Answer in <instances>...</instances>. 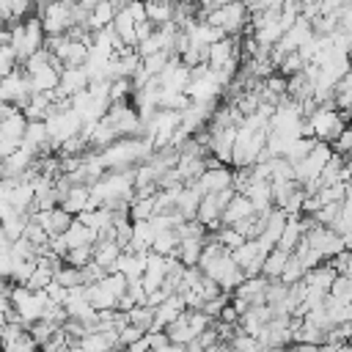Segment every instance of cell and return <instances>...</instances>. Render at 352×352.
Segmentation results:
<instances>
[{
  "label": "cell",
  "mask_w": 352,
  "mask_h": 352,
  "mask_svg": "<svg viewBox=\"0 0 352 352\" xmlns=\"http://www.w3.org/2000/svg\"><path fill=\"white\" fill-rule=\"evenodd\" d=\"M0 85L6 88L8 102H11V104H16V107H22V104L28 102V96H30L28 74H25V72H19V69H14V72H8L6 77H0Z\"/></svg>",
  "instance_id": "cell-14"
},
{
  "label": "cell",
  "mask_w": 352,
  "mask_h": 352,
  "mask_svg": "<svg viewBox=\"0 0 352 352\" xmlns=\"http://www.w3.org/2000/svg\"><path fill=\"white\" fill-rule=\"evenodd\" d=\"M168 58H170V52H165V50H160V52H151V55H146V58H140V66L148 72V74H157L165 63H168Z\"/></svg>",
  "instance_id": "cell-37"
},
{
  "label": "cell",
  "mask_w": 352,
  "mask_h": 352,
  "mask_svg": "<svg viewBox=\"0 0 352 352\" xmlns=\"http://www.w3.org/2000/svg\"><path fill=\"white\" fill-rule=\"evenodd\" d=\"M165 278H168L165 256H162V253H154V250H146V261H143V272H140V283H143V289L151 292V289H157Z\"/></svg>",
  "instance_id": "cell-12"
},
{
  "label": "cell",
  "mask_w": 352,
  "mask_h": 352,
  "mask_svg": "<svg viewBox=\"0 0 352 352\" xmlns=\"http://www.w3.org/2000/svg\"><path fill=\"white\" fill-rule=\"evenodd\" d=\"M253 212H256V209H253V204L248 201V195L234 190V195L228 198V204H226L223 212H220V226H231V223H236V220H242V217H248V214H253Z\"/></svg>",
  "instance_id": "cell-17"
},
{
  "label": "cell",
  "mask_w": 352,
  "mask_h": 352,
  "mask_svg": "<svg viewBox=\"0 0 352 352\" xmlns=\"http://www.w3.org/2000/svg\"><path fill=\"white\" fill-rule=\"evenodd\" d=\"M239 192L248 195V201L253 204L256 212L267 214V212L272 209V192H270V182H267V179H248V184H245Z\"/></svg>",
  "instance_id": "cell-15"
},
{
  "label": "cell",
  "mask_w": 352,
  "mask_h": 352,
  "mask_svg": "<svg viewBox=\"0 0 352 352\" xmlns=\"http://www.w3.org/2000/svg\"><path fill=\"white\" fill-rule=\"evenodd\" d=\"M248 8L242 0H234V3H223V6H212L204 11V19L217 25L226 36H239L248 30Z\"/></svg>",
  "instance_id": "cell-4"
},
{
  "label": "cell",
  "mask_w": 352,
  "mask_h": 352,
  "mask_svg": "<svg viewBox=\"0 0 352 352\" xmlns=\"http://www.w3.org/2000/svg\"><path fill=\"white\" fill-rule=\"evenodd\" d=\"M264 140H267V126L264 129H250L245 124H236V135H234V146H231L228 162L234 168H250L261 157Z\"/></svg>",
  "instance_id": "cell-2"
},
{
  "label": "cell",
  "mask_w": 352,
  "mask_h": 352,
  "mask_svg": "<svg viewBox=\"0 0 352 352\" xmlns=\"http://www.w3.org/2000/svg\"><path fill=\"white\" fill-rule=\"evenodd\" d=\"M116 16V6L110 0H96L94 6H88V16H85V28L88 30H99L107 28Z\"/></svg>",
  "instance_id": "cell-24"
},
{
  "label": "cell",
  "mask_w": 352,
  "mask_h": 352,
  "mask_svg": "<svg viewBox=\"0 0 352 352\" xmlns=\"http://www.w3.org/2000/svg\"><path fill=\"white\" fill-rule=\"evenodd\" d=\"M104 118L113 124V129L118 132V138H126V135H140L143 132V121L138 116V110L132 107L129 99H113L104 110Z\"/></svg>",
  "instance_id": "cell-5"
},
{
  "label": "cell",
  "mask_w": 352,
  "mask_h": 352,
  "mask_svg": "<svg viewBox=\"0 0 352 352\" xmlns=\"http://www.w3.org/2000/svg\"><path fill=\"white\" fill-rule=\"evenodd\" d=\"M151 30H154V25H151L148 19H140V22H135V44H138V41H143V38H146Z\"/></svg>",
  "instance_id": "cell-43"
},
{
  "label": "cell",
  "mask_w": 352,
  "mask_h": 352,
  "mask_svg": "<svg viewBox=\"0 0 352 352\" xmlns=\"http://www.w3.org/2000/svg\"><path fill=\"white\" fill-rule=\"evenodd\" d=\"M154 192H157V190H154ZM154 192H148V195L135 192V195H132V201H129V206H126L129 220H146V217L154 214Z\"/></svg>",
  "instance_id": "cell-28"
},
{
  "label": "cell",
  "mask_w": 352,
  "mask_h": 352,
  "mask_svg": "<svg viewBox=\"0 0 352 352\" xmlns=\"http://www.w3.org/2000/svg\"><path fill=\"white\" fill-rule=\"evenodd\" d=\"M91 253H94V242L77 245V248H69V250L63 253V261H66V264H74V267H85V264L91 261Z\"/></svg>",
  "instance_id": "cell-33"
},
{
  "label": "cell",
  "mask_w": 352,
  "mask_h": 352,
  "mask_svg": "<svg viewBox=\"0 0 352 352\" xmlns=\"http://www.w3.org/2000/svg\"><path fill=\"white\" fill-rule=\"evenodd\" d=\"M192 184L201 190V195H204V192H217V190H223V187H231V168H228L226 162L206 165V168L192 179Z\"/></svg>",
  "instance_id": "cell-9"
},
{
  "label": "cell",
  "mask_w": 352,
  "mask_h": 352,
  "mask_svg": "<svg viewBox=\"0 0 352 352\" xmlns=\"http://www.w3.org/2000/svg\"><path fill=\"white\" fill-rule=\"evenodd\" d=\"M47 308V297L41 289H30L25 283H14L11 286V311L16 316V322H22L25 327L36 319H41Z\"/></svg>",
  "instance_id": "cell-3"
},
{
  "label": "cell",
  "mask_w": 352,
  "mask_h": 352,
  "mask_svg": "<svg viewBox=\"0 0 352 352\" xmlns=\"http://www.w3.org/2000/svg\"><path fill=\"white\" fill-rule=\"evenodd\" d=\"M286 258H289V250L272 245V248L264 253V258H261V270H258V275H264V278H270V280L278 278L280 270H283V264H286Z\"/></svg>",
  "instance_id": "cell-26"
},
{
  "label": "cell",
  "mask_w": 352,
  "mask_h": 352,
  "mask_svg": "<svg viewBox=\"0 0 352 352\" xmlns=\"http://www.w3.org/2000/svg\"><path fill=\"white\" fill-rule=\"evenodd\" d=\"M110 28H113V33L118 36V41H121V44L135 47V16L129 14V8H126V6L116 8V16H113Z\"/></svg>",
  "instance_id": "cell-20"
},
{
  "label": "cell",
  "mask_w": 352,
  "mask_h": 352,
  "mask_svg": "<svg viewBox=\"0 0 352 352\" xmlns=\"http://www.w3.org/2000/svg\"><path fill=\"white\" fill-rule=\"evenodd\" d=\"M151 239H154V228H151V223H148V217L146 220H132V226H129V239H126V250H140V253H146L148 248H151Z\"/></svg>",
  "instance_id": "cell-19"
},
{
  "label": "cell",
  "mask_w": 352,
  "mask_h": 352,
  "mask_svg": "<svg viewBox=\"0 0 352 352\" xmlns=\"http://www.w3.org/2000/svg\"><path fill=\"white\" fill-rule=\"evenodd\" d=\"M187 80H190V66L187 63H182L176 55H170L168 58V63L157 72V85L162 88V91H184L187 88Z\"/></svg>",
  "instance_id": "cell-8"
},
{
  "label": "cell",
  "mask_w": 352,
  "mask_h": 352,
  "mask_svg": "<svg viewBox=\"0 0 352 352\" xmlns=\"http://www.w3.org/2000/svg\"><path fill=\"white\" fill-rule=\"evenodd\" d=\"M126 322H132V324L148 330V327H151V308H148V305H132V308L126 311Z\"/></svg>",
  "instance_id": "cell-36"
},
{
  "label": "cell",
  "mask_w": 352,
  "mask_h": 352,
  "mask_svg": "<svg viewBox=\"0 0 352 352\" xmlns=\"http://www.w3.org/2000/svg\"><path fill=\"white\" fill-rule=\"evenodd\" d=\"M58 206H63L69 214H80V212H85V209H94V206H99L94 198H91V190H88V184H77V182H72L63 192H60V198H58Z\"/></svg>",
  "instance_id": "cell-10"
},
{
  "label": "cell",
  "mask_w": 352,
  "mask_h": 352,
  "mask_svg": "<svg viewBox=\"0 0 352 352\" xmlns=\"http://www.w3.org/2000/svg\"><path fill=\"white\" fill-rule=\"evenodd\" d=\"M58 66L47 63L36 72H28V82H30V94H47V91H55L58 88Z\"/></svg>",
  "instance_id": "cell-18"
},
{
  "label": "cell",
  "mask_w": 352,
  "mask_h": 352,
  "mask_svg": "<svg viewBox=\"0 0 352 352\" xmlns=\"http://www.w3.org/2000/svg\"><path fill=\"white\" fill-rule=\"evenodd\" d=\"M36 8H38V19H41V28H44L47 36L69 30V25H72V3L52 0V3H41Z\"/></svg>",
  "instance_id": "cell-6"
},
{
  "label": "cell",
  "mask_w": 352,
  "mask_h": 352,
  "mask_svg": "<svg viewBox=\"0 0 352 352\" xmlns=\"http://www.w3.org/2000/svg\"><path fill=\"white\" fill-rule=\"evenodd\" d=\"M16 69V55L8 44H0V77H6L8 72Z\"/></svg>",
  "instance_id": "cell-40"
},
{
  "label": "cell",
  "mask_w": 352,
  "mask_h": 352,
  "mask_svg": "<svg viewBox=\"0 0 352 352\" xmlns=\"http://www.w3.org/2000/svg\"><path fill=\"white\" fill-rule=\"evenodd\" d=\"M330 146H333V151H338V154H346V151L352 148V129H349V124L330 140Z\"/></svg>",
  "instance_id": "cell-39"
},
{
  "label": "cell",
  "mask_w": 352,
  "mask_h": 352,
  "mask_svg": "<svg viewBox=\"0 0 352 352\" xmlns=\"http://www.w3.org/2000/svg\"><path fill=\"white\" fill-rule=\"evenodd\" d=\"M349 113L336 110L333 102H319L305 113V135L316 138V140H333L344 126H346Z\"/></svg>",
  "instance_id": "cell-1"
},
{
  "label": "cell",
  "mask_w": 352,
  "mask_h": 352,
  "mask_svg": "<svg viewBox=\"0 0 352 352\" xmlns=\"http://www.w3.org/2000/svg\"><path fill=\"white\" fill-rule=\"evenodd\" d=\"M33 160H36V154H33L30 148H25V146H16L11 154H6V157L0 160V176H8V179H19L22 173H28V170H30Z\"/></svg>",
  "instance_id": "cell-13"
},
{
  "label": "cell",
  "mask_w": 352,
  "mask_h": 352,
  "mask_svg": "<svg viewBox=\"0 0 352 352\" xmlns=\"http://www.w3.org/2000/svg\"><path fill=\"white\" fill-rule=\"evenodd\" d=\"M327 297L341 300V302H352V275L336 272L333 280H330V286H327Z\"/></svg>",
  "instance_id": "cell-30"
},
{
  "label": "cell",
  "mask_w": 352,
  "mask_h": 352,
  "mask_svg": "<svg viewBox=\"0 0 352 352\" xmlns=\"http://www.w3.org/2000/svg\"><path fill=\"white\" fill-rule=\"evenodd\" d=\"M333 231H338V234H349L352 231V204H349V195L346 198H341V204H338V212H336V220H333V226H330Z\"/></svg>",
  "instance_id": "cell-32"
},
{
  "label": "cell",
  "mask_w": 352,
  "mask_h": 352,
  "mask_svg": "<svg viewBox=\"0 0 352 352\" xmlns=\"http://www.w3.org/2000/svg\"><path fill=\"white\" fill-rule=\"evenodd\" d=\"M264 253H267V248L253 236V239H242V242L231 250V258H234L236 267H242L245 275H258Z\"/></svg>",
  "instance_id": "cell-7"
},
{
  "label": "cell",
  "mask_w": 352,
  "mask_h": 352,
  "mask_svg": "<svg viewBox=\"0 0 352 352\" xmlns=\"http://www.w3.org/2000/svg\"><path fill=\"white\" fill-rule=\"evenodd\" d=\"M214 319H217V322H228V324H236V322H239V311H236V308H234V302L228 300V302H226V305L217 311V316H214Z\"/></svg>",
  "instance_id": "cell-42"
},
{
  "label": "cell",
  "mask_w": 352,
  "mask_h": 352,
  "mask_svg": "<svg viewBox=\"0 0 352 352\" xmlns=\"http://www.w3.org/2000/svg\"><path fill=\"white\" fill-rule=\"evenodd\" d=\"M25 124H28V118H25V113L19 107L14 113L3 116L0 118V140H8V143H16L19 146L22 132H25Z\"/></svg>",
  "instance_id": "cell-22"
},
{
  "label": "cell",
  "mask_w": 352,
  "mask_h": 352,
  "mask_svg": "<svg viewBox=\"0 0 352 352\" xmlns=\"http://www.w3.org/2000/svg\"><path fill=\"white\" fill-rule=\"evenodd\" d=\"M214 239H217V242H220L226 250H234V248H236V245H239L245 236H242V234H239L234 226H220V228L214 231Z\"/></svg>",
  "instance_id": "cell-35"
},
{
  "label": "cell",
  "mask_w": 352,
  "mask_h": 352,
  "mask_svg": "<svg viewBox=\"0 0 352 352\" xmlns=\"http://www.w3.org/2000/svg\"><path fill=\"white\" fill-rule=\"evenodd\" d=\"M302 272H305V267L297 261V256H294V253H289V258H286V264H283V270H280L278 280H280V283H297V280L302 278Z\"/></svg>",
  "instance_id": "cell-34"
},
{
  "label": "cell",
  "mask_w": 352,
  "mask_h": 352,
  "mask_svg": "<svg viewBox=\"0 0 352 352\" xmlns=\"http://www.w3.org/2000/svg\"><path fill=\"white\" fill-rule=\"evenodd\" d=\"M60 239L66 242V250L69 248H77V245H88V242H96V234L80 220V217H72V223L60 231Z\"/></svg>",
  "instance_id": "cell-21"
},
{
  "label": "cell",
  "mask_w": 352,
  "mask_h": 352,
  "mask_svg": "<svg viewBox=\"0 0 352 352\" xmlns=\"http://www.w3.org/2000/svg\"><path fill=\"white\" fill-rule=\"evenodd\" d=\"M44 292V297H47V302H55V305H63V300H66V286L63 283H58L55 278L41 289Z\"/></svg>",
  "instance_id": "cell-38"
},
{
  "label": "cell",
  "mask_w": 352,
  "mask_h": 352,
  "mask_svg": "<svg viewBox=\"0 0 352 352\" xmlns=\"http://www.w3.org/2000/svg\"><path fill=\"white\" fill-rule=\"evenodd\" d=\"M201 248H204V236H179L173 256H176L184 267H190V264H198Z\"/></svg>",
  "instance_id": "cell-25"
},
{
  "label": "cell",
  "mask_w": 352,
  "mask_h": 352,
  "mask_svg": "<svg viewBox=\"0 0 352 352\" xmlns=\"http://www.w3.org/2000/svg\"><path fill=\"white\" fill-rule=\"evenodd\" d=\"M121 245L116 242V239H96L94 242V253H91V261L102 270V272H110L113 267H116V261H118V256H121Z\"/></svg>",
  "instance_id": "cell-16"
},
{
  "label": "cell",
  "mask_w": 352,
  "mask_h": 352,
  "mask_svg": "<svg viewBox=\"0 0 352 352\" xmlns=\"http://www.w3.org/2000/svg\"><path fill=\"white\" fill-rule=\"evenodd\" d=\"M85 85H88L85 66H60V72H58V88H55V94L60 99H69L72 94L82 91Z\"/></svg>",
  "instance_id": "cell-11"
},
{
  "label": "cell",
  "mask_w": 352,
  "mask_h": 352,
  "mask_svg": "<svg viewBox=\"0 0 352 352\" xmlns=\"http://www.w3.org/2000/svg\"><path fill=\"white\" fill-rule=\"evenodd\" d=\"M176 242H179L176 228H160V231H154V239H151V248L148 250L162 253V256H170L176 250Z\"/></svg>",
  "instance_id": "cell-31"
},
{
  "label": "cell",
  "mask_w": 352,
  "mask_h": 352,
  "mask_svg": "<svg viewBox=\"0 0 352 352\" xmlns=\"http://www.w3.org/2000/svg\"><path fill=\"white\" fill-rule=\"evenodd\" d=\"M143 8H146V19L157 28V25H165L170 22L173 16V3H162V0H143Z\"/></svg>",
  "instance_id": "cell-29"
},
{
  "label": "cell",
  "mask_w": 352,
  "mask_h": 352,
  "mask_svg": "<svg viewBox=\"0 0 352 352\" xmlns=\"http://www.w3.org/2000/svg\"><path fill=\"white\" fill-rule=\"evenodd\" d=\"M8 6H11V16L14 19H25L36 8V0H8Z\"/></svg>",
  "instance_id": "cell-41"
},
{
  "label": "cell",
  "mask_w": 352,
  "mask_h": 352,
  "mask_svg": "<svg viewBox=\"0 0 352 352\" xmlns=\"http://www.w3.org/2000/svg\"><path fill=\"white\" fill-rule=\"evenodd\" d=\"M349 0H319V14H333L338 11L341 6H346Z\"/></svg>",
  "instance_id": "cell-44"
},
{
  "label": "cell",
  "mask_w": 352,
  "mask_h": 352,
  "mask_svg": "<svg viewBox=\"0 0 352 352\" xmlns=\"http://www.w3.org/2000/svg\"><path fill=\"white\" fill-rule=\"evenodd\" d=\"M302 231H305V226H302V217L300 214H286V223H283V231H280V236H278V248H283V250H294L297 248V242L302 239Z\"/></svg>",
  "instance_id": "cell-23"
},
{
  "label": "cell",
  "mask_w": 352,
  "mask_h": 352,
  "mask_svg": "<svg viewBox=\"0 0 352 352\" xmlns=\"http://www.w3.org/2000/svg\"><path fill=\"white\" fill-rule=\"evenodd\" d=\"M324 316L327 324H341V322H352V302H341L324 294Z\"/></svg>",
  "instance_id": "cell-27"
}]
</instances>
